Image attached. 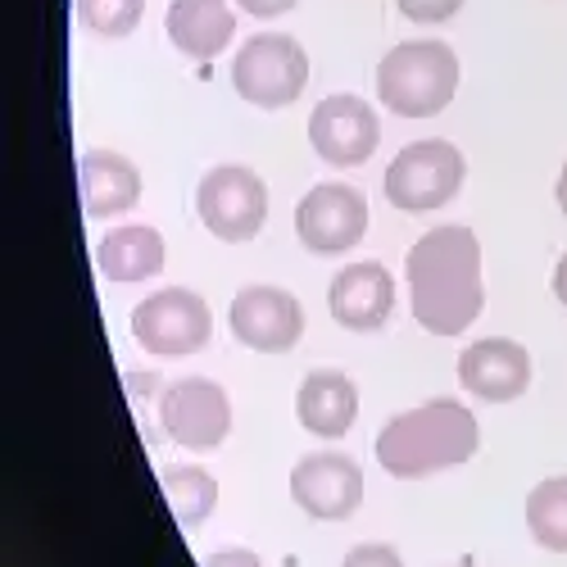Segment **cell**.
Masks as SVG:
<instances>
[{
	"mask_svg": "<svg viewBox=\"0 0 567 567\" xmlns=\"http://www.w3.org/2000/svg\"><path fill=\"white\" fill-rule=\"evenodd\" d=\"M477 445H482V427L467 404L427 400L386 422L382 436H377V463L400 482H417V477H432V472L467 463L477 454Z\"/></svg>",
	"mask_w": 567,
	"mask_h": 567,
	"instance_id": "cell-2",
	"label": "cell"
},
{
	"mask_svg": "<svg viewBox=\"0 0 567 567\" xmlns=\"http://www.w3.org/2000/svg\"><path fill=\"white\" fill-rule=\"evenodd\" d=\"M463 155L458 146H450V141L432 136V141H413V146H404L391 168H386V200L404 214H432V209H445L458 186H463Z\"/></svg>",
	"mask_w": 567,
	"mask_h": 567,
	"instance_id": "cell-5",
	"label": "cell"
},
{
	"mask_svg": "<svg viewBox=\"0 0 567 567\" xmlns=\"http://www.w3.org/2000/svg\"><path fill=\"white\" fill-rule=\"evenodd\" d=\"M458 91V55L445 41H400L377 64V101L400 118H432Z\"/></svg>",
	"mask_w": 567,
	"mask_h": 567,
	"instance_id": "cell-3",
	"label": "cell"
},
{
	"mask_svg": "<svg viewBox=\"0 0 567 567\" xmlns=\"http://www.w3.org/2000/svg\"><path fill=\"white\" fill-rule=\"evenodd\" d=\"M341 567H404V558L391 545H354Z\"/></svg>",
	"mask_w": 567,
	"mask_h": 567,
	"instance_id": "cell-23",
	"label": "cell"
},
{
	"mask_svg": "<svg viewBox=\"0 0 567 567\" xmlns=\"http://www.w3.org/2000/svg\"><path fill=\"white\" fill-rule=\"evenodd\" d=\"M159 422L186 450H218L231 432V400L209 377H182L159 400Z\"/></svg>",
	"mask_w": 567,
	"mask_h": 567,
	"instance_id": "cell-9",
	"label": "cell"
},
{
	"mask_svg": "<svg viewBox=\"0 0 567 567\" xmlns=\"http://www.w3.org/2000/svg\"><path fill=\"white\" fill-rule=\"evenodd\" d=\"M368 231V200L346 182H318L296 205V236L313 255H346Z\"/></svg>",
	"mask_w": 567,
	"mask_h": 567,
	"instance_id": "cell-8",
	"label": "cell"
},
{
	"mask_svg": "<svg viewBox=\"0 0 567 567\" xmlns=\"http://www.w3.org/2000/svg\"><path fill=\"white\" fill-rule=\"evenodd\" d=\"M141 14H146V0H78V19L91 37L105 41H123L136 32Z\"/></svg>",
	"mask_w": 567,
	"mask_h": 567,
	"instance_id": "cell-21",
	"label": "cell"
},
{
	"mask_svg": "<svg viewBox=\"0 0 567 567\" xmlns=\"http://www.w3.org/2000/svg\"><path fill=\"white\" fill-rule=\"evenodd\" d=\"M409 305L417 327H427L432 337H458L486 309V287H482V246L477 231L445 223L417 236L409 259Z\"/></svg>",
	"mask_w": 567,
	"mask_h": 567,
	"instance_id": "cell-1",
	"label": "cell"
},
{
	"mask_svg": "<svg viewBox=\"0 0 567 567\" xmlns=\"http://www.w3.org/2000/svg\"><path fill=\"white\" fill-rule=\"evenodd\" d=\"M96 268L110 281H146L164 268V236L146 223L114 227L96 241Z\"/></svg>",
	"mask_w": 567,
	"mask_h": 567,
	"instance_id": "cell-18",
	"label": "cell"
},
{
	"mask_svg": "<svg viewBox=\"0 0 567 567\" xmlns=\"http://www.w3.org/2000/svg\"><path fill=\"white\" fill-rule=\"evenodd\" d=\"M227 322H231V337L241 346H250V350H259V354H287L305 337V309L291 291H281V287L236 291V300L227 309Z\"/></svg>",
	"mask_w": 567,
	"mask_h": 567,
	"instance_id": "cell-11",
	"label": "cell"
},
{
	"mask_svg": "<svg viewBox=\"0 0 567 567\" xmlns=\"http://www.w3.org/2000/svg\"><path fill=\"white\" fill-rule=\"evenodd\" d=\"M458 382L467 395L508 404L517 395H527L532 386V354L527 346H517L508 337H486L458 354Z\"/></svg>",
	"mask_w": 567,
	"mask_h": 567,
	"instance_id": "cell-13",
	"label": "cell"
},
{
	"mask_svg": "<svg viewBox=\"0 0 567 567\" xmlns=\"http://www.w3.org/2000/svg\"><path fill=\"white\" fill-rule=\"evenodd\" d=\"M291 499L309 517H318V523H346V517L363 504V472L341 450L305 454L291 467Z\"/></svg>",
	"mask_w": 567,
	"mask_h": 567,
	"instance_id": "cell-10",
	"label": "cell"
},
{
	"mask_svg": "<svg viewBox=\"0 0 567 567\" xmlns=\"http://www.w3.org/2000/svg\"><path fill=\"white\" fill-rule=\"evenodd\" d=\"M558 209L567 214V164H563V173H558Z\"/></svg>",
	"mask_w": 567,
	"mask_h": 567,
	"instance_id": "cell-27",
	"label": "cell"
},
{
	"mask_svg": "<svg viewBox=\"0 0 567 567\" xmlns=\"http://www.w3.org/2000/svg\"><path fill=\"white\" fill-rule=\"evenodd\" d=\"M196 214L218 241H255L268 218V186L246 164H218L196 186Z\"/></svg>",
	"mask_w": 567,
	"mask_h": 567,
	"instance_id": "cell-6",
	"label": "cell"
},
{
	"mask_svg": "<svg viewBox=\"0 0 567 567\" xmlns=\"http://www.w3.org/2000/svg\"><path fill=\"white\" fill-rule=\"evenodd\" d=\"M78 192L86 218H118L141 200V173L127 155L86 151L78 164Z\"/></svg>",
	"mask_w": 567,
	"mask_h": 567,
	"instance_id": "cell-16",
	"label": "cell"
},
{
	"mask_svg": "<svg viewBox=\"0 0 567 567\" xmlns=\"http://www.w3.org/2000/svg\"><path fill=\"white\" fill-rule=\"evenodd\" d=\"M296 417H300V427L309 436H322V441L346 436L354 427V417H359L354 382L341 368H313L296 391Z\"/></svg>",
	"mask_w": 567,
	"mask_h": 567,
	"instance_id": "cell-15",
	"label": "cell"
},
{
	"mask_svg": "<svg viewBox=\"0 0 567 567\" xmlns=\"http://www.w3.org/2000/svg\"><path fill=\"white\" fill-rule=\"evenodd\" d=\"M200 567H264V563L250 549H218V554H205Z\"/></svg>",
	"mask_w": 567,
	"mask_h": 567,
	"instance_id": "cell-24",
	"label": "cell"
},
{
	"mask_svg": "<svg viewBox=\"0 0 567 567\" xmlns=\"http://www.w3.org/2000/svg\"><path fill=\"white\" fill-rule=\"evenodd\" d=\"M246 14H255V19H277V14H291L300 0H236Z\"/></svg>",
	"mask_w": 567,
	"mask_h": 567,
	"instance_id": "cell-25",
	"label": "cell"
},
{
	"mask_svg": "<svg viewBox=\"0 0 567 567\" xmlns=\"http://www.w3.org/2000/svg\"><path fill=\"white\" fill-rule=\"evenodd\" d=\"M527 532L536 545L567 554V477H549L527 495Z\"/></svg>",
	"mask_w": 567,
	"mask_h": 567,
	"instance_id": "cell-20",
	"label": "cell"
},
{
	"mask_svg": "<svg viewBox=\"0 0 567 567\" xmlns=\"http://www.w3.org/2000/svg\"><path fill=\"white\" fill-rule=\"evenodd\" d=\"M159 486H164V499H168L173 517H177L186 532H196L205 517L218 508V482L209 477L205 467L168 463V467H164V477H159Z\"/></svg>",
	"mask_w": 567,
	"mask_h": 567,
	"instance_id": "cell-19",
	"label": "cell"
},
{
	"mask_svg": "<svg viewBox=\"0 0 567 567\" xmlns=\"http://www.w3.org/2000/svg\"><path fill=\"white\" fill-rule=\"evenodd\" d=\"M164 28L182 55L209 64L227 51V41L236 32V14L227 0H173Z\"/></svg>",
	"mask_w": 567,
	"mask_h": 567,
	"instance_id": "cell-17",
	"label": "cell"
},
{
	"mask_svg": "<svg viewBox=\"0 0 567 567\" xmlns=\"http://www.w3.org/2000/svg\"><path fill=\"white\" fill-rule=\"evenodd\" d=\"M377 141H382V123H377V110L363 96H327L318 101L313 118H309V146L318 151V159L337 164V168H354L368 164Z\"/></svg>",
	"mask_w": 567,
	"mask_h": 567,
	"instance_id": "cell-12",
	"label": "cell"
},
{
	"mask_svg": "<svg viewBox=\"0 0 567 567\" xmlns=\"http://www.w3.org/2000/svg\"><path fill=\"white\" fill-rule=\"evenodd\" d=\"M327 309L346 332H382L395 309V277L382 264H350L327 287Z\"/></svg>",
	"mask_w": 567,
	"mask_h": 567,
	"instance_id": "cell-14",
	"label": "cell"
},
{
	"mask_svg": "<svg viewBox=\"0 0 567 567\" xmlns=\"http://www.w3.org/2000/svg\"><path fill=\"white\" fill-rule=\"evenodd\" d=\"M554 296L567 305V255L558 259V268H554Z\"/></svg>",
	"mask_w": 567,
	"mask_h": 567,
	"instance_id": "cell-26",
	"label": "cell"
},
{
	"mask_svg": "<svg viewBox=\"0 0 567 567\" xmlns=\"http://www.w3.org/2000/svg\"><path fill=\"white\" fill-rule=\"evenodd\" d=\"M400 14L413 23H445L463 10V0H395Z\"/></svg>",
	"mask_w": 567,
	"mask_h": 567,
	"instance_id": "cell-22",
	"label": "cell"
},
{
	"mask_svg": "<svg viewBox=\"0 0 567 567\" xmlns=\"http://www.w3.org/2000/svg\"><path fill=\"white\" fill-rule=\"evenodd\" d=\"M231 86L236 96L255 110H287L309 86V55L305 45L287 32L250 37L231 60Z\"/></svg>",
	"mask_w": 567,
	"mask_h": 567,
	"instance_id": "cell-4",
	"label": "cell"
},
{
	"mask_svg": "<svg viewBox=\"0 0 567 567\" xmlns=\"http://www.w3.org/2000/svg\"><path fill=\"white\" fill-rule=\"evenodd\" d=\"M209 332H214L209 305L196 291H186V287L155 291V296H146L132 309L136 346L146 354H159V359H182V354L205 350Z\"/></svg>",
	"mask_w": 567,
	"mask_h": 567,
	"instance_id": "cell-7",
	"label": "cell"
}]
</instances>
